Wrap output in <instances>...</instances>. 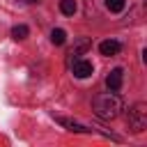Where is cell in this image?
Instances as JSON below:
<instances>
[{
  "label": "cell",
  "mask_w": 147,
  "mask_h": 147,
  "mask_svg": "<svg viewBox=\"0 0 147 147\" xmlns=\"http://www.w3.org/2000/svg\"><path fill=\"white\" fill-rule=\"evenodd\" d=\"M122 110V99L115 92H106V94H96L92 99V113L101 119H115Z\"/></svg>",
  "instance_id": "cell-1"
},
{
  "label": "cell",
  "mask_w": 147,
  "mask_h": 147,
  "mask_svg": "<svg viewBox=\"0 0 147 147\" xmlns=\"http://www.w3.org/2000/svg\"><path fill=\"white\" fill-rule=\"evenodd\" d=\"M129 126L136 133H142L147 129V106L145 103H133L129 108Z\"/></svg>",
  "instance_id": "cell-2"
},
{
  "label": "cell",
  "mask_w": 147,
  "mask_h": 147,
  "mask_svg": "<svg viewBox=\"0 0 147 147\" xmlns=\"http://www.w3.org/2000/svg\"><path fill=\"white\" fill-rule=\"evenodd\" d=\"M71 71H74L76 78H87V76L94 74V67H92V62H87V60H83V57H76Z\"/></svg>",
  "instance_id": "cell-3"
},
{
  "label": "cell",
  "mask_w": 147,
  "mask_h": 147,
  "mask_svg": "<svg viewBox=\"0 0 147 147\" xmlns=\"http://www.w3.org/2000/svg\"><path fill=\"white\" fill-rule=\"evenodd\" d=\"M122 83H124V71H122V69H113V71L108 74V78H106V85H108L110 92L122 90Z\"/></svg>",
  "instance_id": "cell-4"
},
{
  "label": "cell",
  "mask_w": 147,
  "mask_h": 147,
  "mask_svg": "<svg viewBox=\"0 0 147 147\" xmlns=\"http://www.w3.org/2000/svg\"><path fill=\"white\" fill-rule=\"evenodd\" d=\"M119 51H122V44L115 41V39H106V41L99 44V53L106 55V57H113V55H117Z\"/></svg>",
  "instance_id": "cell-5"
},
{
  "label": "cell",
  "mask_w": 147,
  "mask_h": 147,
  "mask_svg": "<svg viewBox=\"0 0 147 147\" xmlns=\"http://www.w3.org/2000/svg\"><path fill=\"white\" fill-rule=\"evenodd\" d=\"M57 122H60L62 126H67L69 131H74V133H92V131H94V126L90 129V126H83V124H78V122H74V119H67V117H57Z\"/></svg>",
  "instance_id": "cell-6"
},
{
  "label": "cell",
  "mask_w": 147,
  "mask_h": 147,
  "mask_svg": "<svg viewBox=\"0 0 147 147\" xmlns=\"http://www.w3.org/2000/svg\"><path fill=\"white\" fill-rule=\"evenodd\" d=\"M51 41H53L55 46H62V44L67 41V32H64L62 28H55V30L51 32Z\"/></svg>",
  "instance_id": "cell-7"
},
{
  "label": "cell",
  "mask_w": 147,
  "mask_h": 147,
  "mask_svg": "<svg viewBox=\"0 0 147 147\" xmlns=\"http://www.w3.org/2000/svg\"><path fill=\"white\" fill-rule=\"evenodd\" d=\"M60 11L67 16H74L76 14V0H60Z\"/></svg>",
  "instance_id": "cell-8"
},
{
  "label": "cell",
  "mask_w": 147,
  "mask_h": 147,
  "mask_svg": "<svg viewBox=\"0 0 147 147\" xmlns=\"http://www.w3.org/2000/svg\"><path fill=\"white\" fill-rule=\"evenodd\" d=\"M28 32H30V30H28V25H14V28H11V37H14L16 41L25 39V37H28Z\"/></svg>",
  "instance_id": "cell-9"
},
{
  "label": "cell",
  "mask_w": 147,
  "mask_h": 147,
  "mask_svg": "<svg viewBox=\"0 0 147 147\" xmlns=\"http://www.w3.org/2000/svg\"><path fill=\"white\" fill-rule=\"evenodd\" d=\"M87 48H90V39H80V41L71 48V53H69V55H80V53H83V51H87Z\"/></svg>",
  "instance_id": "cell-10"
},
{
  "label": "cell",
  "mask_w": 147,
  "mask_h": 147,
  "mask_svg": "<svg viewBox=\"0 0 147 147\" xmlns=\"http://www.w3.org/2000/svg\"><path fill=\"white\" fill-rule=\"evenodd\" d=\"M124 0H106V7H108V11H122L124 9Z\"/></svg>",
  "instance_id": "cell-11"
},
{
  "label": "cell",
  "mask_w": 147,
  "mask_h": 147,
  "mask_svg": "<svg viewBox=\"0 0 147 147\" xmlns=\"http://www.w3.org/2000/svg\"><path fill=\"white\" fill-rule=\"evenodd\" d=\"M28 2H39V0H28Z\"/></svg>",
  "instance_id": "cell-12"
}]
</instances>
